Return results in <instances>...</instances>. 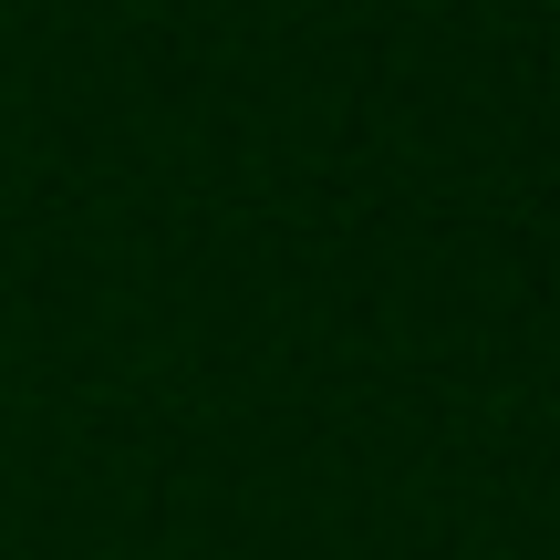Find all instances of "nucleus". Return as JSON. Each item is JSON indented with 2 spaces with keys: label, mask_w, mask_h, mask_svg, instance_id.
<instances>
[]
</instances>
